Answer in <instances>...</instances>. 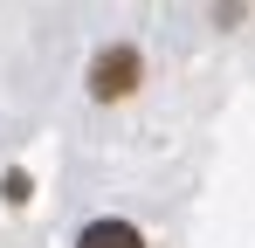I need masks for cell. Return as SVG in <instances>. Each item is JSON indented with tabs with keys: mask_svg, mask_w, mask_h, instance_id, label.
I'll return each instance as SVG.
<instances>
[{
	"mask_svg": "<svg viewBox=\"0 0 255 248\" xmlns=\"http://www.w3.org/2000/svg\"><path fill=\"white\" fill-rule=\"evenodd\" d=\"M138 83H145V55H138L131 41H104V48L90 55V97H97V104H125Z\"/></svg>",
	"mask_w": 255,
	"mask_h": 248,
	"instance_id": "1",
	"label": "cell"
},
{
	"mask_svg": "<svg viewBox=\"0 0 255 248\" xmlns=\"http://www.w3.org/2000/svg\"><path fill=\"white\" fill-rule=\"evenodd\" d=\"M76 248H145V235L131 221H118V214H97V221H83Z\"/></svg>",
	"mask_w": 255,
	"mask_h": 248,
	"instance_id": "2",
	"label": "cell"
},
{
	"mask_svg": "<svg viewBox=\"0 0 255 248\" xmlns=\"http://www.w3.org/2000/svg\"><path fill=\"white\" fill-rule=\"evenodd\" d=\"M0 193H7V207H28V200H35V179H28V172L14 165V172L0 179Z\"/></svg>",
	"mask_w": 255,
	"mask_h": 248,
	"instance_id": "3",
	"label": "cell"
}]
</instances>
